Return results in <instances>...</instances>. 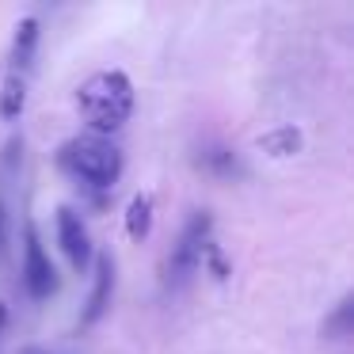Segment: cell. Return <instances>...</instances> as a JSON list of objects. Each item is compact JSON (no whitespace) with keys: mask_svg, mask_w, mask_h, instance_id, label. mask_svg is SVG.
Returning <instances> with one entry per match:
<instances>
[{"mask_svg":"<svg viewBox=\"0 0 354 354\" xmlns=\"http://www.w3.org/2000/svg\"><path fill=\"white\" fill-rule=\"evenodd\" d=\"M209 214H191V221L183 225V232H179L176 248L168 252V267H164V282H168V290H183V286H191V278L202 270V263H206V255L214 252V244H209Z\"/></svg>","mask_w":354,"mask_h":354,"instance_id":"3957f363","label":"cell"},{"mask_svg":"<svg viewBox=\"0 0 354 354\" xmlns=\"http://www.w3.org/2000/svg\"><path fill=\"white\" fill-rule=\"evenodd\" d=\"M4 324H8V308L0 305V339H4Z\"/></svg>","mask_w":354,"mask_h":354,"instance_id":"8fae6325","label":"cell"},{"mask_svg":"<svg viewBox=\"0 0 354 354\" xmlns=\"http://www.w3.org/2000/svg\"><path fill=\"white\" fill-rule=\"evenodd\" d=\"M24 286L35 301L50 297L57 290V274H54V263H50L46 248L39 244V232L27 225V244H24Z\"/></svg>","mask_w":354,"mask_h":354,"instance_id":"277c9868","label":"cell"},{"mask_svg":"<svg viewBox=\"0 0 354 354\" xmlns=\"http://www.w3.org/2000/svg\"><path fill=\"white\" fill-rule=\"evenodd\" d=\"M297 145H301L297 130H278V133H270V138H263V149H270L274 156H290Z\"/></svg>","mask_w":354,"mask_h":354,"instance_id":"30bf717a","label":"cell"},{"mask_svg":"<svg viewBox=\"0 0 354 354\" xmlns=\"http://www.w3.org/2000/svg\"><path fill=\"white\" fill-rule=\"evenodd\" d=\"M57 240H62V252L69 259L73 270H88L92 263V236H88L84 221L73 206H62L57 209Z\"/></svg>","mask_w":354,"mask_h":354,"instance_id":"5b68a950","label":"cell"},{"mask_svg":"<svg viewBox=\"0 0 354 354\" xmlns=\"http://www.w3.org/2000/svg\"><path fill=\"white\" fill-rule=\"evenodd\" d=\"M57 164L69 171L73 179L88 187H115L118 176H122V153H118L115 141L95 138V133H84V138H69L57 153Z\"/></svg>","mask_w":354,"mask_h":354,"instance_id":"7a4b0ae2","label":"cell"},{"mask_svg":"<svg viewBox=\"0 0 354 354\" xmlns=\"http://www.w3.org/2000/svg\"><path fill=\"white\" fill-rule=\"evenodd\" d=\"M111 286H115V263L103 255L95 263V286H92V297H88V313H84V324H95L107 308V297H111Z\"/></svg>","mask_w":354,"mask_h":354,"instance_id":"52a82bcc","label":"cell"},{"mask_svg":"<svg viewBox=\"0 0 354 354\" xmlns=\"http://www.w3.org/2000/svg\"><path fill=\"white\" fill-rule=\"evenodd\" d=\"M80 115L88 118V126L95 130V138L115 133L126 126V118L133 115V84L126 73H95L80 84L77 92Z\"/></svg>","mask_w":354,"mask_h":354,"instance_id":"6da1fadb","label":"cell"},{"mask_svg":"<svg viewBox=\"0 0 354 354\" xmlns=\"http://www.w3.org/2000/svg\"><path fill=\"white\" fill-rule=\"evenodd\" d=\"M0 252H4V206H0Z\"/></svg>","mask_w":354,"mask_h":354,"instance_id":"7c38bea8","label":"cell"},{"mask_svg":"<svg viewBox=\"0 0 354 354\" xmlns=\"http://www.w3.org/2000/svg\"><path fill=\"white\" fill-rule=\"evenodd\" d=\"M35 46H39V19H19L16 24V39H12V54H8V73L4 77L16 80H31L35 69Z\"/></svg>","mask_w":354,"mask_h":354,"instance_id":"8992f818","label":"cell"},{"mask_svg":"<svg viewBox=\"0 0 354 354\" xmlns=\"http://www.w3.org/2000/svg\"><path fill=\"white\" fill-rule=\"evenodd\" d=\"M149 229H153V198L149 194H138V198L130 202V214H126V232H130L133 240L149 236Z\"/></svg>","mask_w":354,"mask_h":354,"instance_id":"ba28073f","label":"cell"},{"mask_svg":"<svg viewBox=\"0 0 354 354\" xmlns=\"http://www.w3.org/2000/svg\"><path fill=\"white\" fill-rule=\"evenodd\" d=\"M324 335H331V339H346V335H351V297L339 301L335 316L324 320Z\"/></svg>","mask_w":354,"mask_h":354,"instance_id":"9c48e42d","label":"cell"},{"mask_svg":"<svg viewBox=\"0 0 354 354\" xmlns=\"http://www.w3.org/2000/svg\"><path fill=\"white\" fill-rule=\"evenodd\" d=\"M31 354H42V351H31Z\"/></svg>","mask_w":354,"mask_h":354,"instance_id":"4fadbf2b","label":"cell"}]
</instances>
